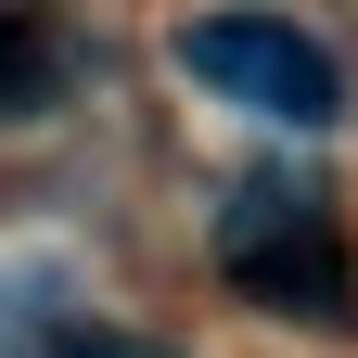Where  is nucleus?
I'll return each mask as SVG.
<instances>
[{
    "label": "nucleus",
    "mask_w": 358,
    "mask_h": 358,
    "mask_svg": "<svg viewBox=\"0 0 358 358\" xmlns=\"http://www.w3.org/2000/svg\"><path fill=\"white\" fill-rule=\"evenodd\" d=\"M179 64H192L217 103L268 115V128H320L345 103V90H333V52L307 26H282V13H192V26H179Z\"/></svg>",
    "instance_id": "2"
},
{
    "label": "nucleus",
    "mask_w": 358,
    "mask_h": 358,
    "mask_svg": "<svg viewBox=\"0 0 358 358\" xmlns=\"http://www.w3.org/2000/svg\"><path fill=\"white\" fill-rule=\"evenodd\" d=\"M52 358H141V345H115V333H64Z\"/></svg>",
    "instance_id": "3"
},
{
    "label": "nucleus",
    "mask_w": 358,
    "mask_h": 358,
    "mask_svg": "<svg viewBox=\"0 0 358 358\" xmlns=\"http://www.w3.org/2000/svg\"><path fill=\"white\" fill-rule=\"evenodd\" d=\"M217 268H231V294L282 307V320H345V231L307 179H243L217 205Z\"/></svg>",
    "instance_id": "1"
}]
</instances>
